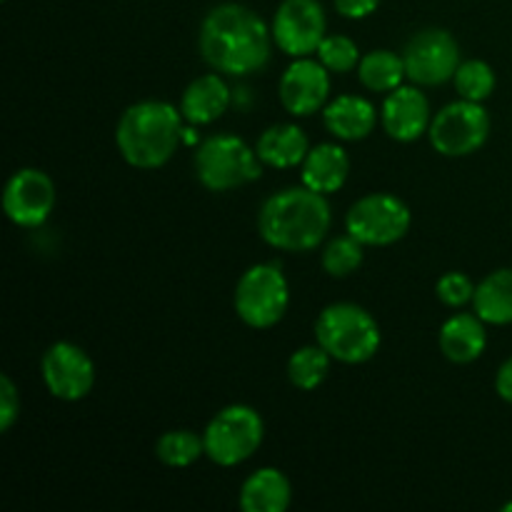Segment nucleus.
<instances>
[{"instance_id":"obj_1","label":"nucleus","mask_w":512,"mask_h":512,"mask_svg":"<svg viewBox=\"0 0 512 512\" xmlns=\"http://www.w3.org/2000/svg\"><path fill=\"white\" fill-rule=\"evenodd\" d=\"M273 30L248 5L220 3L200 23V55L225 75H253L270 63Z\"/></svg>"},{"instance_id":"obj_6","label":"nucleus","mask_w":512,"mask_h":512,"mask_svg":"<svg viewBox=\"0 0 512 512\" xmlns=\"http://www.w3.org/2000/svg\"><path fill=\"white\" fill-rule=\"evenodd\" d=\"M235 313L248 328L268 330L285 318L290 305V285L278 263H258L243 273L235 285Z\"/></svg>"},{"instance_id":"obj_9","label":"nucleus","mask_w":512,"mask_h":512,"mask_svg":"<svg viewBox=\"0 0 512 512\" xmlns=\"http://www.w3.org/2000/svg\"><path fill=\"white\" fill-rule=\"evenodd\" d=\"M410 223H413V215L403 200L390 193H370L350 205L345 215V233H350L363 245L385 248L403 240Z\"/></svg>"},{"instance_id":"obj_10","label":"nucleus","mask_w":512,"mask_h":512,"mask_svg":"<svg viewBox=\"0 0 512 512\" xmlns=\"http://www.w3.org/2000/svg\"><path fill=\"white\" fill-rule=\"evenodd\" d=\"M405 73L413 85L435 88L455 78L460 68V45L443 28H425L408 40L403 50Z\"/></svg>"},{"instance_id":"obj_3","label":"nucleus","mask_w":512,"mask_h":512,"mask_svg":"<svg viewBox=\"0 0 512 512\" xmlns=\"http://www.w3.org/2000/svg\"><path fill=\"white\" fill-rule=\"evenodd\" d=\"M183 120L180 108L168 100H140L120 115L115 145L133 168H163L183 143Z\"/></svg>"},{"instance_id":"obj_8","label":"nucleus","mask_w":512,"mask_h":512,"mask_svg":"<svg viewBox=\"0 0 512 512\" xmlns=\"http://www.w3.org/2000/svg\"><path fill=\"white\" fill-rule=\"evenodd\" d=\"M430 145L445 158H465L488 143L490 115L483 103L475 100H455L433 115L428 128Z\"/></svg>"},{"instance_id":"obj_23","label":"nucleus","mask_w":512,"mask_h":512,"mask_svg":"<svg viewBox=\"0 0 512 512\" xmlns=\"http://www.w3.org/2000/svg\"><path fill=\"white\" fill-rule=\"evenodd\" d=\"M358 78L370 93H390V90L400 88L403 80L408 78L403 55L393 53V50H370L360 58Z\"/></svg>"},{"instance_id":"obj_14","label":"nucleus","mask_w":512,"mask_h":512,"mask_svg":"<svg viewBox=\"0 0 512 512\" xmlns=\"http://www.w3.org/2000/svg\"><path fill=\"white\" fill-rule=\"evenodd\" d=\"M328 95L330 70L313 58H295L278 85L280 105L295 118H308L323 110Z\"/></svg>"},{"instance_id":"obj_20","label":"nucleus","mask_w":512,"mask_h":512,"mask_svg":"<svg viewBox=\"0 0 512 512\" xmlns=\"http://www.w3.org/2000/svg\"><path fill=\"white\" fill-rule=\"evenodd\" d=\"M310 143L308 135L295 123H275L265 130L255 143L260 163L275 170H290L295 165H303L308 155Z\"/></svg>"},{"instance_id":"obj_30","label":"nucleus","mask_w":512,"mask_h":512,"mask_svg":"<svg viewBox=\"0 0 512 512\" xmlns=\"http://www.w3.org/2000/svg\"><path fill=\"white\" fill-rule=\"evenodd\" d=\"M20 415V395L10 375L0 378V433H8Z\"/></svg>"},{"instance_id":"obj_18","label":"nucleus","mask_w":512,"mask_h":512,"mask_svg":"<svg viewBox=\"0 0 512 512\" xmlns=\"http://www.w3.org/2000/svg\"><path fill=\"white\" fill-rule=\"evenodd\" d=\"M485 320L478 313H455L440 328V350L450 363L468 365L475 363L488 348V333H485Z\"/></svg>"},{"instance_id":"obj_15","label":"nucleus","mask_w":512,"mask_h":512,"mask_svg":"<svg viewBox=\"0 0 512 512\" xmlns=\"http://www.w3.org/2000/svg\"><path fill=\"white\" fill-rule=\"evenodd\" d=\"M430 103L418 85H400L390 90L380 108L383 130L398 143H413L430 128Z\"/></svg>"},{"instance_id":"obj_28","label":"nucleus","mask_w":512,"mask_h":512,"mask_svg":"<svg viewBox=\"0 0 512 512\" xmlns=\"http://www.w3.org/2000/svg\"><path fill=\"white\" fill-rule=\"evenodd\" d=\"M318 60L330 73H350L358 68L360 50L348 35H325L318 48Z\"/></svg>"},{"instance_id":"obj_11","label":"nucleus","mask_w":512,"mask_h":512,"mask_svg":"<svg viewBox=\"0 0 512 512\" xmlns=\"http://www.w3.org/2000/svg\"><path fill=\"white\" fill-rule=\"evenodd\" d=\"M328 18L320 0H283L273 15V40L290 58L318 53L325 38Z\"/></svg>"},{"instance_id":"obj_16","label":"nucleus","mask_w":512,"mask_h":512,"mask_svg":"<svg viewBox=\"0 0 512 512\" xmlns=\"http://www.w3.org/2000/svg\"><path fill=\"white\" fill-rule=\"evenodd\" d=\"M230 103H233V93L215 70V73L200 75L185 88L180 113L190 125H210L228 113Z\"/></svg>"},{"instance_id":"obj_27","label":"nucleus","mask_w":512,"mask_h":512,"mask_svg":"<svg viewBox=\"0 0 512 512\" xmlns=\"http://www.w3.org/2000/svg\"><path fill=\"white\" fill-rule=\"evenodd\" d=\"M453 83L460 98L483 103L495 90V70L485 60H465V63H460Z\"/></svg>"},{"instance_id":"obj_29","label":"nucleus","mask_w":512,"mask_h":512,"mask_svg":"<svg viewBox=\"0 0 512 512\" xmlns=\"http://www.w3.org/2000/svg\"><path fill=\"white\" fill-rule=\"evenodd\" d=\"M435 295H438L440 303L448 305V308H463V305L473 303L475 285L468 275L453 270V273H445L443 278L438 280V285H435Z\"/></svg>"},{"instance_id":"obj_2","label":"nucleus","mask_w":512,"mask_h":512,"mask_svg":"<svg viewBox=\"0 0 512 512\" xmlns=\"http://www.w3.org/2000/svg\"><path fill=\"white\" fill-rule=\"evenodd\" d=\"M333 225L330 203L308 185L278 190L258 213V233L270 248L285 253H310L318 248Z\"/></svg>"},{"instance_id":"obj_32","label":"nucleus","mask_w":512,"mask_h":512,"mask_svg":"<svg viewBox=\"0 0 512 512\" xmlns=\"http://www.w3.org/2000/svg\"><path fill=\"white\" fill-rule=\"evenodd\" d=\"M495 390H498V395L505 403L512 405V358L500 365L498 375H495Z\"/></svg>"},{"instance_id":"obj_26","label":"nucleus","mask_w":512,"mask_h":512,"mask_svg":"<svg viewBox=\"0 0 512 512\" xmlns=\"http://www.w3.org/2000/svg\"><path fill=\"white\" fill-rule=\"evenodd\" d=\"M363 248L365 245L350 233L333 238L323 248V270L330 278H348L363 265Z\"/></svg>"},{"instance_id":"obj_24","label":"nucleus","mask_w":512,"mask_h":512,"mask_svg":"<svg viewBox=\"0 0 512 512\" xmlns=\"http://www.w3.org/2000/svg\"><path fill=\"white\" fill-rule=\"evenodd\" d=\"M330 353L323 348V345H305V348H298L288 360V378L290 383L298 390H310L320 388L325 383L330 373Z\"/></svg>"},{"instance_id":"obj_31","label":"nucleus","mask_w":512,"mask_h":512,"mask_svg":"<svg viewBox=\"0 0 512 512\" xmlns=\"http://www.w3.org/2000/svg\"><path fill=\"white\" fill-rule=\"evenodd\" d=\"M335 10L348 20H363L378 10L380 0H333Z\"/></svg>"},{"instance_id":"obj_4","label":"nucleus","mask_w":512,"mask_h":512,"mask_svg":"<svg viewBox=\"0 0 512 512\" xmlns=\"http://www.w3.org/2000/svg\"><path fill=\"white\" fill-rule=\"evenodd\" d=\"M315 340L330 358L345 365H360L380 350V325L363 305L333 303L315 320Z\"/></svg>"},{"instance_id":"obj_12","label":"nucleus","mask_w":512,"mask_h":512,"mask_svg":"<svg viewBox=\"0 0 512 512\" xmlns=\"http://www.w3.org/2000/svg\"><path fill=\"white\" fill-rule=\"evenodd\" d=\"M40 375L53 398L75 403L83 400L95 385V365L80 345L60 340L45 350L40 360Z\"/></svg>"},{"instance_id":"obj_33","label":"nucleus","mask_w":512,"mask_h":512,"mask_svg":"<svg viewBox=\"0 0 512 512\" xmlns=\"http://www.w3.org/2000/svg\"><path fill=\"white\" fill-rule=\"evenodd\" d=\"M503 510H505V512H512V503H508V505H503Z\"/></svg>"},{"instance_id":"obj_22","label":"nucleus","mask_w":512,"mask_h":512,"mask_svg":"<svg viewBox=\"0 0 512 512\" xmlns=\"http://www.w3.org/2000/svg\"><path fill=\"white\" fill-rule=\"evenodd\" d=\"M473 310L488 325L512 323V268L493 270L475 285Z\"/></svg>"},{"instance_id":"obj_25","label":"nucleus","mask_w":512,"mask_h":512,"mask_svg":"<svg viewBox=\"0 0 512 512\" xmlns=\"http://www.w3.org/2000/svg\"><path fill=\"white\" fill-rule=\"evenodd\" d=\"M205 455V440L193 430H170L155 443V458L168 468H188Z\"/></svg>"},{"instance_id":"obj_5","label":"nucleus","mask_w":512,"mask_h":512,"mask_svg":"<svg viewBox=\"0 0 512 512\" xmlns=\"http://www.w3.org/2000/svg\"><path fill=\"white\" fill-rule=\"evenodd\" d=\"M193 165L195 178L213 193L243 188L263 175V163H260L255 148L230 133H218L200 140Z\"/></svg>"},{"instance_id":"obj_7","label":"nucleus","mask_w":512,"mask_h":512,"mask_svg":"<svg viewBox=\"0 0 512 512\" xmlns=\"http://www.w3.org/2000/svg\"><path fill=\"white\" fill-rule=\"evenodd\" d=\"M265 438V423L250 405H228L205 428V455L220 468H233L258 453Z\"/></svg>"},{"instance_id":"obj_19","label":"nucleus","mask_w":512,"mask_h":512,"mask_svg":"<svg viewBox=\"0 0 512 512\" xmlns=\"http://www.w3.org/2000/svg\"><path fill=\"white\" fill-rule=\"evenodd\" d=\"M350 175V158L338 143H320L308 150L300 165V180L315 193H338Z\"/></svg>"},{"instance_id":"obj_17","label":"nucleus","mask_w":512,"mask_h":512,"mask_svg":"<svg viewBox=\"0 0 512 512\" xmlns=\"http://www.w3.org/2000/svg\"><path fill=\"white\" fill-rule=\"evenodd\" d=\"M323 125L338 140H363L378 125V110L368 98L360 95H340L323 108Z\"/></svg>"},{"instance_id":"obj_21","label":"nucleus","mask_w":512,"mask_h":512,"mask_svg":"<svg viewBox=\"0 0 512 512\" xmlns=\"http://www.w3.org/2000/svg\"><path fill=\"white\" fill-rule=\"evenodd\" d=\"M293 500V488L278 468H260L248 475L240 488V508L245 512H285Z\"/></svg>"},{"instance_id":"obj_13","label":"nucleus","mask_w":512,"mask_h":512,"mask_svg":"<svg viewBox=\"0 0 512 512\" xmlns=\"http://www.w3.org/2000/svg\"><path fill=\"white\" fill-rule=\"evenodd\" d=\"M55 208V183L38 168H20L3 190V210L18 228H40Z\"/></svg>"}]
</instances>
